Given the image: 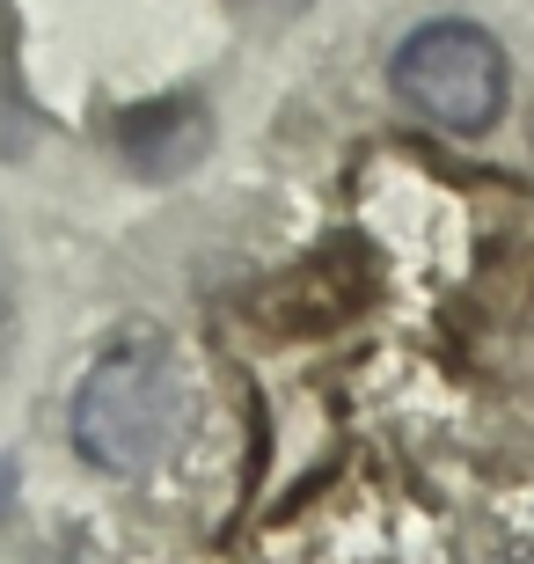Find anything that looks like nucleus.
<instances>
[{"mask_svg": "<svg viewBox=\"0 0 534 564\" xmlns=\"http://www.w3.org/2000/svg\"><path fill=\"white\" fill-rule=\"evenodd\" d=\"M184 375L162 345H124L110 352L74 397V440L81 455L110 477H140L168 455V440L184 433Z\"/></svg>", "mask_w": 534, "mask_h": 564, "instance_id": "f257e3e1", "label": "nucleus"}, {"mask_svg": "<svg viewBox=\"0 0 534 564\" xmlns=\"http://www.w3.org/2000/svg\"><path fill=\"white\" fill-rule=\"evenodd\" d=\"M395 96L439 132H483L505 110V52L476 22H425L395 44Z\"/></svg>", "mask_w": 534, "mask_h": 564, "instance_id": "f03ea898", "label": "nucleus"}, {"mask_svg": "<svg viewBox=\"0 0 534 564\" xmlns=\"http://www.w3.org/2000/svg\"><path fill=\"white\" fill-rule=\"evenodd\" d=\"M118 147L124 162L140 176H176L184 162L206 154V110L198 104H154V110H132L118 126Z\"/></svg>", "mask_w": 534, "mask_h": 564, "instance_id": "7ed1b4c3", "label": "nucleus"}]
</instances>
